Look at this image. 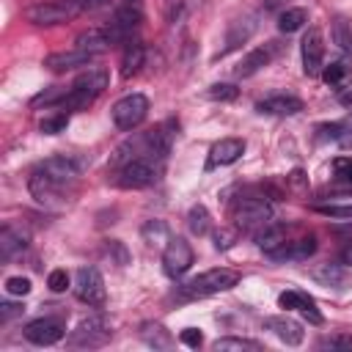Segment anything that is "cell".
Returning a JSON list of instances; mask_svg holds the SVG:
<instances>
[{"label":"cell","instance_id":"cell-32","mask_svg":"<svg viewBox=\"0 0 352 352\" xmlns=\"http://www.w3.org/2000/svg\"><path fill=\"white\" fill-rule=\"evenodd\" d=\"M66 94H69L66 88H47V91H41L38 96H33V99H30V107H41V104H44V107H50V104H60V102L66 99Z\"/></svg>","mask_w":352,"mask_h":352},{"label":"cell","instance_id":"cell-45","mask_svg":"<svg viewBox=\"0 0 352 352\" xmlns=\"http://www.w3.org/2000/svg\"><path fill=\"white\" fill-rule=\"evenodd\" d=\"M107 0H80V8H85V11H96V8H102Z\"/></svg>","mask_w":352,"mask_h":352},{"label":"cell","instance_id":"cell-35","mask_svg":"<svg viewBox=\"0 0 352 352\" xmlns=\"http://www.w3.org/2000/svg\"><path fill=\"white\" fill-rule=\"evenodd\" d=\"M66 126H69V116H66V113H58V116L41 118V124H38V129H41L44 135H58V132H63Z\"/></svg>","mask_w":352,"mask_h":352},{"label":"cell","instance_id":"cell-29","mask_svg":"<svg viewBox=\"0 0 352 352\" xmlns=\"http://www.w3.org/2000/svg\"><path fill=\"white\" fill-rule=\"evenodd\" d=\"M214 352H258L261 344L250 341V338H217L212 344Z\"/></svg>","mask_w":352,"mask_h":352},{"label":"cell","instance_id":"cell-6","mask_svg":"<svg viewBox=\"0 0 352 352\" xmlns=\"http://www.w3.org/2000/svg\"><path fill=\"white\" fill-rule=\"evenodd\" d=\"M146 116H148V99L143 94H129L113 104V121L124 132H132L135 126H140Z\"/></svg>","mask_w":352,"mask_h":352},{"label":"cell","instance_id":"cell-48","mask_svg":"<svg viewBox=\"0 0 352 352\" xmlns=\"http://www.w3.org/2000/svg\"><path fill=\"white\" fill-rule=\"evenodd\" d=\"M341 258H344V264H352V245H349V248L341 253Z\"/></svg>","mask_w":352,"mask_h":352},{"label":"cell","instance_id":"cell-11","mask_svg":"<svg viewBox=\"0 0 352 352\" xmlns=\"http://www.w3.org/2000/svg\"><path fill=\"white\" fill-rule=\"evenodd\" d=\"M300 52H302V72L308 77L322 74V69H324V36L319 28H308V33L300 41Z\"/></svg>","mask_w":352,"mask_h":352},{"label":"cell","instance_id":"cell-42","mask_svg":"<svg viewBox=\"0 0 352 352\" xmlns=\"http://www.w3.org/2000/svg\"><path fill=\"white\" fill-rule=\"evenodd\" d=\"M333 168L338 170V176H344L346 182H352V157H338L333 162Z\"/></svg>","mask_w":352,"mask_h":352},{"label":"cell","instance_id":"cell-15","mask_svg":"<svg viewBox=\"0 0 352 352\" xmlns=\"http://www.w3.org/2000/svg\"><path fill=\"white\" fill-rule=\"evenodd\" d=\"M72 14H74V8L66 3H36L28 8V19L33 25H58V22L69 19Z\"/></svg>","mask_w":352,"mask_h":352},{"label":"cell","instance_id":"cell-12","mask_svg":"<svg viewBox=\"0 0 352 352\" xmlns=\"http://www.w3.org/2000/svg\"><path fill=\"white\" fill-rule=\"evenodd\" d=\"M25 338L36 346H50V344H58L63 338V324L52 316H41V319H33L25 324Z\"/></svg>","mask_w":352,"mask_h":352},{"label":"cell","instance_id":"cell-5","mask_svg":"<svg viewBox=\"0 0 352 352\" xmlns=\"http://www.w3.org/2000/svg\"><path fill=\"white\" fill-rule=\"evenodd\" d=\"M74 294H77L80 302L94 305V308H102L104 300H107L102 272L96 267H80L77 275H74Z\"/></svg>","mask_w":352,"mask_h":352},{"label":"cell","instance_id":"cell-3","mask_svg":"<svg viewBox=\"0 0 352 352\" xmlns=\"http://www.w3.org/2000/svg\"><path fill=\"white\" fill-rule=\"evenodd\" d=\"M236 280H239V272L226 270V267H217V270H206V272L190 278L182 286V294L184 297H209V294H220V292L234 289Z\"/></svg>","mask_w":352,"mask_h":352},{"label":"cell","instance_id":"cell-1","mask_svg":"<svg viewBox=\"0 0 352 352\" xmlns=\"http://www.w3.org/2000/svg\"><path fill=\"white\" fill-rule=\"evenodd\" d=\"M104 88H107V72L102 66H91V69H85L74 80V85L69 88V94L60 102V107H66V110H85Z\"/></svg>","mask_w":352,"mask_h":352},{"label":"cell","instance_id":"cell-46","mask_svg":"<svg viewBox=\"0 0 352 352\" xmlns=\"http://www.w3.org/2000/svg\"><path fill=\"white\" fill-rule=\"evenodd\" d=\"M179 8H182V0H168V19H170V22L176 19Z\"/></svg>","mask_w":352,"mask_h":352},{"label":"cell","instance_id":"cell-27","mask_svg":"<svg viewBox=\"0 0 352 352\" xmlns=\"http://www.w3.org/2000/svg\"><path fill=\"white\" fill-rule=\"evenodd\" d=\"M22 250H25V236L16 234L14 228H3L0 231V258L8 261V258H14Z\"/></svg>","mask_w":352,"mask_h":352},{"label":"cell","instance_id":"cell-31","mask_svg":"<svg viewBox=\"0 0 352 352\" xmlns=\"http://www.w3.org/2000/svg\"><path fill=\"white\" fill-rule=\"evenodd\" d=\"M346 77H349V66L344 60H336V63H330V66L322 69V80L327 85H341Z\"/></svg>","mask_w":352,"mask_h":352},{"label":"cell","instance_id":"cell-18","mask_svg":"<svg viewBox=\"0 0 352 352\" xmlns=\"http://www.w3.org/2000/svg\"><path fill=\"white\" fill-rule=\"evenodd\" d=\"M275 58V41H270V44H264V47H256V50H250L236 66H234V74L236 77H253L258 69H264L270 60Z\"/></svg>","mask_w":352,"mask_h":352},{"label":"cell","instance_id":"cell-22","mask_svg":"<svg viewBox=\"0 0 352 352\" xmlns=\"http://www.w3.org/2000/svg\"><path fill=\"white\" fill-rule=\"evenodd\" d=\"M256 110L258 113H267V116H294V113L302 110V102L297 96L278 94V96H267V99L256 102Z\"/></svg>","mask_w":352,"mask_h":352},{"label":"cell","instance_id":"cell-49","mask_svg":"<svg viewBox=\"0 0 352 352\" xmlns=\"http://www.w3.org/2000/svg\"><path fill=\"white\" fill-rule=\"evenodd\" d=\"M124 6H140V0H124Z\"/></svg>","mask_w":352,"mask_h":352},{"label":"cell","instance_id":"cell-34","mask_svg":"<svg viewBox=\"0 0 352 352\" xmlns=\"http://www.w3.org/2000/svg\"><path fill=\"white\" fill-rule=\"evenodd\" d=\"M319 214L324 217H338V220H352V204H322L314 206Z\"/></svg>","mask_w":352,"mask_h":352},{"label":"cell","instance_id":"cell-2","mask_svg":"<svg viewBox=\"0 0 352 352\" xmlns=\"http://www.w3.org/2000/svg\"><path fill=\"white\" fill-rule=\"evenodd\" d=\"M231 217L236 223V228L242 231H261L267 223H272V206L267 198L261 195H242L236 198V204L231 206Z\"/></svg>","mask_w":352,"mask_h":352},{"label":"cell","instance_id":"cell-38","mask_svg":"<svg viewBox=\"0 0 352 352\" xmlns=\"http://www.w3.org/2000/svg\"><path fill=\"white\" fill-rule=\"evenodd\" d=\"M47 286H50L52 292H66V289H69V275H66V270H52V272L47 275Z\"/></svg>","mask_w":352,"mask_h":352},{"label":"cell","instance_id":"cell-36","mask_svg":"<svg viewBox=\"0 0 352 352\" xmlns=\"http://www.w3.org/2000/svg\"><path fill=\"white\" fill-rule=\"evenodd\" d=\"M30 280L28 278H22V275H14V278H6V292L8 294H14V297H25V294H30Z\"/></svg>","mask_w":352,"mask_h":352},{"label":"cell","instance_id":"cell-41","mask_svg":"<svg viewBox=\"0 0 352 352\" xmlns=\"http://www.w3.org/2000/svg\"><path fill=\"white\" fill-rule=\"evenodd\" d=\"M316 278L324 280V283H341V280H344V272H341L338 267H324V270L316 272Z\"/></svg>","mask_w":352,"mask_h":352},{"label":"cell","instance_id":"cell-47","mask_svg":"<svg viewBox=\"0 0 352 352\" xmlns=\"http://www.w3.org/2000/svg\"><path fill=\"white\" fill-rule=\"evenodd\" d=\"M333 231H336V234H341V236H352V220H346L344 226H336Z\"/></svg>","mask_w":352,"mask_h":352},{"label":"cell","instance_id":"cell-7","mask_svg":"<svg viewBox=\"0 0 352 352\" xmlns=\"http://www.w3.org/2000/svg\"><path fill=\"white\" fill-rule=\"evenodd\" d=\"M110 336H113V330H110L107 319L94 314V316L80 319V324L69 336V344L72 346H102L104 341H110Z\"/></svg>","mask_w":352,"mask_h":352},{"label":"cell","instance_id":"cell-33","mask_svg":"<svg viewBox=\"0 0 352 352\" xmlns=\"http://www.w3.org/2000/svg\"><path fill=\"white\" fill-rule=\"evenodd\" d=\"M206 96H209V99H214V102H231V99H236V96H239V88H236V85H231V82H214V85H209Z\"/></svg>","mask_w":352,"mask_h":352},{"label":"cell","instance_id":"cell-43","mask_svg":"<svg viewBox=\"0 0 352 352\" xmlns=\"http://www.w3.org/2000/svg\"><path fill=\"white\" fill-rule=\"evenodd\" d=\"M234 245V231H217L214 234V248L217 250H226V248H231Z\"/></svg>","mask_w":352,"mask_h":352},{"label":"cell","instance_id":"cell-9","mask_svg":"<svg viewBox=\"0 0 352 352\" xmlns=\"http://www.w3.org/2000/svg\"><path fill=\"white\" fill-rule=\"evenodd\" d=\"M192 264V248L184 236H168V245L162 250V270L170 278H179L190 270Z\"/></svg>","mask_w":352,"mask_h":352},{"label":"cell","instance_id":"cell-4","mask_svg":"<svg viewBox=\"0 0 352 352\" xmlns=\"http://www.w3.org/2000/svg\"><path fill=\"white\" fill-rule=\"evenodd\" d=\"M157 179H160V168L154 165V160L151 157H138V160L118 168L116 184L124 187V190H143V187H151Z\"/></svg>","mask_w":352,"mask_h":352},{"label":"cell","instance_id":"cell-23","mask_svg":"<svg viewBox=\"0 0 352 352\" xmlns=\"http://www.w3.org/2000/svg\"><path fill=\"white\" fill-rule=\"evenodd\" d=\"M283 242H286V226H280V223H267L261 231H256V245L264 253L278 250Z\"/></svg>","mask_w":352,"mask_h":352},{"label":"cell","instance_id":"cell-8","mask_svg":"<svg viewBox=\"0 0 352 352\" xmlns=\"http://www.w3.org/2000/svg\"><path fill=\"white\" fill-rule=\"evenodd\" d=\"M28 187H30V195H33L38 204H44V206H50V209H63V206H66V195H63L66 184H58V182L50 179L47 173L33 170Z\"/></svg>","mask_w":352,"mask_h":352},{"label":"cell","instance_id":"cell-14","mask_svg":"<svg viewBox=\"0 0 352 352\" xmlns=\"http://www.w3.org/2000/svg\"><path fill=\"white\" fill-rule=\"evenodd\" d=\"M264 327H267L275 338H280L286 346H297V344H302V338H305L302 324H300L297 319H292V316H267V319H264Z\"/></svg>","mask_w":352,"mask_h":352},{"label":"cell","instance_id":"cell-39","mask_svg":"<svg viewBox=\"0 0 352 352\" xmlns=\"http://www.w3.org/2000/svg\"><path fill=\"white\" fill-rule=\"evenodd\" d=\"M333 36H336V41H338V47H341V50H349V47H352V33H346V25H344L341 19L336 22Z\"/></svg>","mask_w":352,"mask_h":352},{"label":"cell","instance_id":"cell-28","mask_svg":"<svg viewBox=\"0 0 352 352\" xmlns=\"http://www.w3.org/2000/svg\"><path fill=\"white\" fill-rule=\"evenodd\" d=\"M140 336H143V341L148 344V346H154V349H168L170 344H173V338L168 336V330L162 327V324H143V330H140Z\"/></svg>","mask_w":352,"mask_h":352},{"label":"cell","instance_id":"cell-24","mask_svg":"<svg viewBox=\"0 0 352 352\" xmlns=\"http://www.w3.org/2000/svg\"><path fill=\"white\" fill-rule=\"evenodd\" d=\"M74 47L96 58V55H102L104 50H110L113 44H110V38H107V33H104V30H88V33H82V36H77V41H74Z\"/></svg>","mask_w":352,"mask_h":352},{"label":"cell","instance_id":"cell-13","mask_svg":"<svg viewBox=\"0 0 352 352\" xmlns=\"http://www.w3.org/2000/svg\"><path fill=\"white\" fill-rule=\"evenodd\" d=\"M36 170L47 173L50 179H55L58 184H72L77 176H80V162L74 157H47Z\"/></svg>","mask_w":352,"mask_h":352},{"label":"cell","instance_id":"cell-44","mask_svg":"<svg viewBox=\"0 0 352 352\" xmlns=\"http://www.w3.org/2000/svg\"><path fill=\"white\" fill-rule=\"evenodd\" d=\"M22 311H25L22 305H14V302H3V305H0V319H3V322H8L11 316H16V314H22Z\"/></svg>","mask_w":352,"mask_h":352},{"label":"cell","instance_id":"cell-16","mask_svg":"<svg viewBox=\"0 0 352 352\" xmlns=\"http://www.w3.org/2000/svg\"><path fill=\"white\" fill-rule=\"evenodd\" d=\"M245 154V140L242 138H223L209 148V168H220V165H231Z\"/></svg>","mask_w":352,"mask_h":352},{"label":"cell","instance_id":"cell-19","mask_svg":"<svg viewBox=\"0 0 352 352\" xmlns=\"http://www.w3.org/2000/svg\"><path fill=\"white\" fill-rule=\"evenodd\" d=\"M278 305L286 308V311H302V314L308 316V322H314V324L322 322V314L316 311L314 297H308V294H302V292H297V289L280 292V294H278Z\"/></svg>","mask_w":352,"mask_h":352},{"label":"cell","instance_id":"cell-20","mask_svg":"<svg viewBox=\"0 0 352 352\" xmlns=\"http://www.w3.org/2000/svg\"><path fill=\"white\" fill-rule=\"evenodd\" d=\"M94 60V55H88V52H82V50H63V52H52V55H47L44 58V66L50 69V72H72V69H77V66H85V63H91Z\"/></svg>","mask_w":352,"mask_h":352},{"label":"cell","instance_id":"cell-21","mask_svg":"<svg viewBox=\"0 0 352 352\" xmlns=\"http://www.w3.org/2000/svg\"><path fill=\"white\" fill-rule=\"evenodd\" d=\"M253 30H256V19H253V16H245V19L231 22V28H228V33H226V41H223V47H220V52H217V58H223V55H228L231 50H236L239 44H245V41L253 36Z\"/></svg>","mask_w":352,"mask_h":352},{"label":"cell","instance_id":"cell-10","mask_svg":"<svg viewBox=\"0 0 352 352\" xmlns=\"http://www.w3.org/2000/svg\"><path fill=\"white\" fill-rule=\"evenodd\" d=\"M140 22H143V14L138 11V6H124V8H118L113 14L110 25L102 28V30L107 33L110 44H121V41H129L132 38V33L140 28Z\"/></svg>","mask_w":352,"mask_h":352},{"label":"cell","instance_id":"cell-26","mask_svg":"<svg viewBox=\"0 0 352 352\" xmlns=\"http://www.w3.org/2000/svg\"><path fill=\"white\" fill-rule=\"evenodd\" d=\"M187 226H190V231H192L195 236L209 234V228H212L209 209H206L204 204H192V206H190V212H187Z\"/></svg>","mask_w":352,"mask_h":352},{"label":"cell","instance_id":"cell-17","mask_svg":"<svg viewBox=\"0 0 352 352\" xmlns=\"http://www.w3.org/2000/svg\"><path fill=\"white\" fill-rule=\"evenodd\" d=\"M316 253V239L314 236H302V239H286L278 250L267 253L272 261H305L308 256Z\"/></svg>","mask_w":352,"mask_h":352},{"label":"cell","instance_id":"cell-37","mask_svg":"<svg viewBox=\"0 0 352 352\" xmlns=\"http://www.w3.org/2000/svg\"><path fill=\"white\" fill-rule=\"evenodd\" d=\"M319 349H341V352H349L352 349V336H324L319 341Z\"/></svg>","mask_w":352,"mask_h":352},{"label":"cell","instance_id":"cell-30","mask_svg":"<svg viewBox=\"0 0 352 352\" xmlns=\"http://www.w3.org/2000/svg\"><path fill=\"white\" fill-rule=\"evenodd\" d=\"M305 22H308L305 8H286V11L278 16V28H280V33H294V30H300Z\"/></svg>","mask_w":352,"mask_h":352},{"label":"cell","instance_id":"cell-40","mask_svg":"<svg viewBox=\"0 0 352 352\" xmlns=\"http://www.w3.org/2000/svg\"><path fill=\"white\" fill-rule=\"evenodd\" d=\"M179 341L184 344V346H201V341H204V336H201V330H195V327H187V330H182V336H179Z\"/></svg>","mask_w":352,"mask_h":352},{"label":"cell","instance_id":"cell-25","mask_svg":"<svg viewBox=\"0 0 352 352\" xmlns=\"http://www.w3.org/2000/svg\"><path fill=\"white\" fill-rule=\"evenodd\" d=\"M143 60H146V50H143V44L132 41V44L124 50V58H121V77H132V74H138L140 66H143Z\"/></svg>","mask_w":352,"mask_h":352}]
</instances>
